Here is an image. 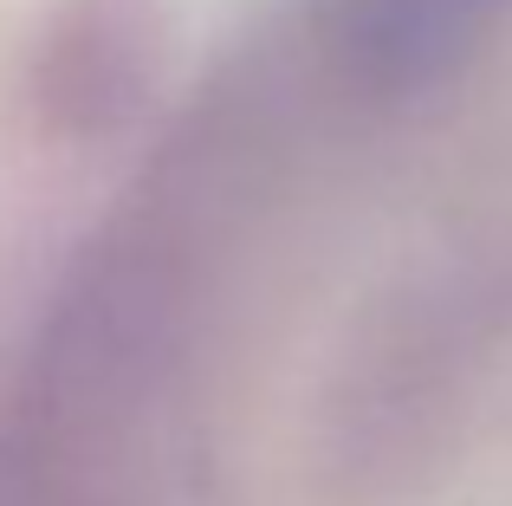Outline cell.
<instances>
[{
	"instance_id": "6da1fadb",
	"label": "cell",
	"mask_w": 512,
	"mask_h": 506,
	"mask_svg": "<svg viewBox=\"0 0 512 506\" xmlns=\"http://www.w3.org/2000/svg\"><path fill=\"white\" fill-rule=\"evenodd\" d=\"M493 0H344V39L370 72L415 78L474 39Z\"/></svg>"
}]
</instances>
